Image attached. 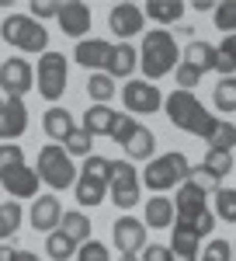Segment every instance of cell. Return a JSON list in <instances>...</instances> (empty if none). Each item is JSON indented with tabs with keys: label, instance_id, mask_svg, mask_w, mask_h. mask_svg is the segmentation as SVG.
Returning <instances> with one entry per match:
<instances>
[{
	"label": "cell",
	"instance_id": "8992f818",
	"mask_svg": "<svg viewBox=\"0 0 236 261\" xmlns=\"http://www.w3.org/2000/svg\"><path fill=\"white\" fill-rule=\"evenodd\" d=\"M66 77H70V66H66V56L63 53H45L35 63V91H39L45 101L56 105L66 91Z\"/></svg>",
	"mask_w": 236,
	"mask_h": 261
},
{
	"label": "cell",
	"instance_id": "8fae6325",
	"mask_svg": "<svg viewBox=\"0 0 236 261\" xmlns=\"http://www.w3.org/2000/svg\"><path fill=\"white\" fill-rule=\"evenodd\" d=\"M108 28L118 39H132L139 32H146V14H142L139 4H118L108 11Z\"/></svg>",
	"mask_w": 236,
	"mask_h": 261
},
{
	"label": "cell",
	"instance_id": "d6a6232c",
	"mask_svg": "<svg viewBox=\"0 0 236 261\" xmlns=\"http://www.w3.org/2000/svg\"><path fill=\"white\" fill-rule=\"evenodd\" d=\"M91 143H94V136H91L83 125H77V129L63 140V150H66L70 157H83V161H87V157H91Z\"/></svg>",
	"mask_w": 236,
	"mask_h": 261
},
{
	"label": "cell",
	"instance_id": "484cf974",
	"mask_svg": "<svg viewBox=\"0 0 236 261\" xmlns=\"http://www.w3.org/2000/svg\"><path fill=\"white\" fill-rule=\"evenodd\" d=\"M59 230H63V233H66V237H70L73 244H77V247L91 241V220H87L83 213H77V209H73V213H63V223H59Z\"/></svg>",
	"mask_w": 236,
	"mask_h": 261
},
{
	"label": "cell",
	"instance_id": "74e56055",
	"mask_svg": "<svg viewBox=\"0 0 236 261\" xmlns=\"http://www.w3.org/2000/svg\"><path fill=\"white\" fill-rule=\"evenodd\" d=\"M201 70H195V66H188V63H177L174 70V81H177V91H191L195 84H201Z\"/></svg>",
	"mask_w": 236,
	"mask_h": 261
},
{
	"label": "cell",
	"instance_id": "52a82bcc",
	"mask_svg": "<svg viewBox=\"0 0 236 261\" xmlns=\"http://www.w3.org/2000/svg\"><path fill=\"white\" fill-rule=\"evenodd\" d=\"M108 199L118 209H136L142 199V181L132 161H111V178H108Z\"/></svg>",
	"mask_w": 236,
	"mask_h": 261
},
{
	"label": "cell",
	"instance_id": "7a4b0ae2",
	"mask_svg": "<svg viewBox=\"0 0 236 261\" xmlns=\"http://www.w3.org/2000/svg\"><path fill=\"white\" fill-rule=\"evenodd\" d=\"M181 63V49H177L174 35L167 28H153L142 35V45H139V66L146 73V81H160L167 77L170 70H177Z\"/></svg>",
	"mask_w": 236,
	"mask_h": 261
},
{
	"label": "cell",
	"instance_id": "bcb514c9",
	"mask_svg": "<svg viewBox=\"0 0 236 261\" xmlns=\"http://www.w3.org/2000/svg\"><path fill=\"white\" fill-rule=\"evenodd\" d=\"M118 261H139V258H118Z\"/></svg>",
	"mask_w": 236,
	"mask_h": 261
},
{
	"label": "cell",
	"instance_id": "603a6c76",
	"mask_svg": "<svg viewBox=\"0 0 236 261\" xmlns=\"http://www.w3.org/2000/svg\"><path fill=\"white\" fill-rule=\"evenodd\" d=\"M115 119H118L115 108H108V105H91V108L83 112V129H87L91 136H108L111 125H115Z\"/></svg>",
	"mask_w": 236,
	"mask_h": 261
},
{
	"label": "cell",
	"instance_id": "ab89813d",
	"mask_svg": "<svg viewBox=\"0 0 236 261\" xmlns=\"http://www.w3.org/2000/svg\"><path fill=\"white\" fill-rule=\"evenodd\" d=\"M77 261H108V247H104L101 241H87V244H80Z\"/></svg>",
	"mask_w": 236,
	"mask_h": 261
},
{
	"label": "cell",
	"instance_id": "1f68e13d",
	"mask_svg": "<svg viewBox=\"0 0 236 261\" xmlns=\"http://www.w3.org/2000/svg\"><path fill=\"white\" fill-rule=\"evenodd\" d=\"M236 146V125L229 119H219L216 129H212V136H209V150H226V153H233Z\"/></svg>",
	"mask_w": 236,
	"mask_h": 261
},
{
	"label": "cell",
	"instance_id": "9a60e30c",
	"mask_svg": "<svg viewBox=\"0 0 236 261\" xmlns=\"http://www.w3.org/2000/svg\"><path fill=\"white\" fill-rule=\"evenodd\" d=\"M28 220H32V226H35V230L52 233V230H59V223H63V205H59L56 195H39V199L32 202Z\"/></svg>",
	"mask_w": 236,
	"mask_h": 261
},
{
	"label": "cell",
	"instance_id": "7bdbcfd3",
	"mask_svg": "<svg viewBox=\"0 0 236 261\" xmlns=\"http://www.w3.org/2000/svg\"><path fill=\"white\" fill-rule=\"evenodd\" d=\"M139 254H142L139 261H174V258H170V247H167V244H146Z\"/></svg>",
	"mask_w": 236,
	"mask_h": 261
},
{
	"label": "cell",
	"instance_id": "f35d334b",
	"mask_svg": "<svg viewBox=\"0 0 236 261\" xmlns=\"http://www.w3.org/2000/svg\"><path fill=\"white\" fill-rule=\"evenodd\" d=\"M188 181H191V185H198V188H201L205 195H209V192L216 195L219 188H222V185H219V178H212V174H209V171H205L201 164H198V167H191V174H188Z\"/></svg>",
	"mask_w": 236,
	"mask_h": 261
},
{
	"label": "cell",
	"instance_id": "e575fe53",
	"mask_svg": "<svg viewBox=\"0 0 236 261\" xmlns=\"http://www.w3.org/2000/svg\"><path fill=\"white\" fill-rule=\"evenodd\" d=\"M136 129H139V122L129 115V112H118V119H115V125H111V133H108V140L111 143H118V146H125V143L136 136Z\"/></svg>",
	"mask_w": 236,
	"mask_h": 261
},
{
	"label": "cell",
	"instance_id": "ba28073f",
	"mask_svg": "<svg viewBox=\"0 0 236 261\" xmlns=\"http://www.w3.org/2000/svg\"><path fill=\"white\" fill-rule=\"evenodd\" d=\"M122 101H125V112L136 119V115H153L163 108V94H160L157 84L150 81H129L122 87Z\"/></svg>",
	"mask_w": 236,
	"mask_h": 261
},
{
	"label": "cell",
	"instance_id": "5b68a950",
	"mask_svg": "<svg viewBox=\"0 0 236 261\" xmlns=\"http://www.w3.org/2000/svg\"><path fill=\"white\" fill-rule=\"evenodd\" d=\"M35 174H39L42 185H49L52 192H63V188H70V185H77V164L73 157L63 150V146H42L39 150V161H35Z\"/></svg>",
	"mask_w": 236,
	"mask_h": 261
},
{
	"label": "cell",
	"instance_id": "c3c4849f",
	"mask_svg": "<svg viewBox=\"0 0 236 261\" xmlns=\"http://www.w3.org/2000/svg\"><path fill=\"white\" fill-rule=\"evenodd\" d=\"M233 251H236V247H233Z\"/></svg>",
	"mask_w": 236,
	"mask_h": 261
},
{
	"label": "cell",
	"instance_id": "30bf717a",
	"mask_svg": "<svg viewBox=\"0 0 236 261\" xmlns=\"http://www.w3.org/2000/svg\"><path fill=\"white\" fill-rule=\"evenodd\" d=\"M111 237H115V247L122 251V258H136L146 247V223L136 220V216H122L111 226Z\"/></svg>",
	"mask_w": 236,
	"mask_h": 261
},
{
	"label": "cell",
	"instance_id": "7dc6e473",
	"mask_svg": "<svg viewBox=\"0 0 236 261\" xmlns=\"http://www.w3.org/2000/svg\"><path fill=\"white\" fill-rule=\"evenodd\" d=\"M0 108H4V98H0Z\"/></svg>",
	"mask_w": 236,
	"mask_h": 261
},
{
	"label": "cell",
	"instance_id": "ac0fdd59",
	"mask_svg": "<svg viewBox=\"0 0 236 261\" xmlns=\"http://www.w3.org/2000/svg\"><path fill=\"white\" fill-rule=\"evenodd\" d=\"M205 209H209V205H205V192H201L198 185H191V181H184V185L177 188V195H174V213L181 220H195Z\"/></svg>",
	"mask_w": 236,
	"mask_h": 261
},
{
	"label": "cell",
	"instance_id": "4316f807",
	"mask_svg": "<svg viewBox=\"0 0 236 261\" xmlns=\"http://www.w3.org/2000/svg\"><path fill=\"white\" fill-rule=\"evenodd\" d=\"M21 220H24V209H21L18 199L0 202V244L7 241V237H14V233H18Z\"/></svg>",
	"mask_w": 236,
	"mask_h": 261
},
{
	"label": "cell",
	"instance_id": "4dcf8cb0",
	"mask_svg": "<svg viewBox=\"0 0 236 261\" xmlns=\"http://www.w3.org/2000/svg\"><path fill=\"white\" fill-rule=\"evenodd\" d=\"M201 167L212 174V178H226L229 171H236V161H233V153H226V150H209L205 153V161H201Z\"/></svg>",
	"mask_w": 236,
	"mask_h": 261
},
{
	"label": "cell",
	"instance_id": "60d3db41",
	"mask_svg": "<svg viewBox=\"0 0 236 261\" xmlns=\"http://www.w3.org/2000/svg\"><path fill=\"white\" fill-rule=\"evenodd\" d=\"M201 261H233V247H229V241H212L209 247H205Z\"/></svg>",
	"mask_w": 236,
	"mask_h": 261
},
{
	"label": "cell",
	"instance_id": "ffe728a7",
	"mask_svg": "<svg viewBox=\"0 0 236 261\" xmlns=\"http://www.w3.org/2000/svg\"><path fill=\"white\" fill-rule=\"evenodd\" d=\"M181 63L209 73V70H216V45L212 42H201V39H191L184 45V53H181Z\"/></svg>",
	"mask_w": 236,
	"mask_h": 261
},
{
	"label": "cell",
	"instance_id": "5bb4252c",
	"mask_svg": "<svg viewBox=\"0 0 236 261\" xmlns=\"http://www.w3.org/2000/svg\"><path fill=\"white\" fill-rule=\"evenodd\" d=\"M28 129V105L24 98H7L0 108V140H18L21 133Z\"/></svg>",
	"mask_w": 236,
	"mask_h": 261
},
{
	"label": "cell",
	"instance_id": "836d02e7",
	"mask_svg": "<svg viewBox=\"0 0 236 261\" xmlns=\"http://www.w3.org/2000/svg\"><path fill=\"white\" fill-rule=\"evenodd\" d=\"M212 101L219 112H236V77H222L212 91Z\"/></svg>",
	"mask_w": 236,
	"mask_h": 261
},
{
	"label": "cell",
	"instance_id": "3957f363",
	"mask_svg": "<svg viewBox=\"0 0 236 261\" xmlns=\"http://www.w3.org/2000/svg\"><path fill=\"white\" fill-rule=\"evenodd\" d=\"M0 39L21 53H32V56L49 53V28H42L32 14H7L0 24Z\"/></svg>",
	"mask_w": 236,
	"mask_h": 261
},
{
	"label": "cell",
	"instance_id": "2e32d148",
	"mask_svg": "<svg viewBox=\"0 0 236 261\" xmlns=\"http://www.w3.org/2000/svg\"><path fill=\"white\" fill-rule=\"evenodd\" d=\"M108 53H111V42L83 39V42H77V49H73V60H77L83 70H91V73H104V66H108Z\"/></svg>",
	"mask_w": 236,
	"mask_h": 261
},
{
	"label": "cell",
	"instance_id": "9c48e42d",
	"mask_svg": "<svg viewBox=\"0 0 236 261\" xmlns=\"http://www.w3.org/2000/svg\"><path fill=\"white\" fill-rule=\"evenodd\" d=\"M0 87L7 98H24L32 87H35V70L32 63L21 60V56H11L7 63H0Z\"/></svg>",
	"mask_w": 236,
	"mask_h": 261
},
{
	"label": "cell",
	"instance_id": "8d00e7d4",
	"mask_svg": "<svg viewBox=\"0 0 236 261\" xmlns=\"http://www.w3.org/2000/svg\"><path fill=\"white\" fill-rule=\"evenodd\" d=\"M216 216L226 223H236V188H219L216 192Z\"/></svg>",
	"mask_w": 236,
	"mask_h": 261
},
{
	"label": "cell",
	"instance_id": "44dd1931",
	"mask_svg": "<svg viewBox=\"0 0 236 261\" xmlns=\"http://www.w3.org/2000/svg\"><path fill=\"white\" fill-rule=\"evenodd\" d=\"M42 129H45V136L49 140H66L73 129H77V122H73V115L66 112V108H59V105H52L45 115H42Z\"/></svg>",
	"mask_w": 236,
	"mask_h": 261
},
{
	"label": "cell",
	"instance_id": "d590c367",
	"mask_svg": "<svg viewBox=\"0 0 236 261\" xmlns=\"http://www.w3.org/2000/svg\"><path fill=\"white\" fill-rule=\"evenodd\" d=\"M212 18H216V28L222 32V35H236V0H222V4H216Z\"/></svg>",
	"mask_w": 236,
	"mask_h": 261
},
{
	"label": "cell",
	"instance_id": "f6af8a7d",
	"mask_svg": "<svg viewBox=\"0 0 236 261\" xmlns=\"http://www.w3.org/2000/svg\"><path fill=\"white\" fill-rule=\"evenodd\" d=\"M195 11H216V4L212 0H195Z\"/></svg>",
	"mask_w": 236,
	"mask_h": 261
},
{
	"label": "cell",
	"instance_id": "d6986e66",
	"mask_svg": "<svg viewBox=\"0 0 236 261\" xmlns=\"http://www.w3.org/2000/svg\"><path fill=\"white\" fill-rule=\"evenodd\" d=\"M73 188H77V202L80 205H91V209L101 205L104 195H108V181L98 178V174H87V171L77 174V185H73Z\"/></svg>",
	"mask_w": 236,
	"mask_h": 261
},
{
	"label": "cell",
	"instance_id": "4fadbf2b",
	"mask_svg": "<svg viewBox=\"0 0 236 261\" xmlns=\"http://www.w3.org/2000/svg\"><path fill=\"white\" fill-rule=\"evenodd\" d=\"M39 174H35V167H28V164H21V167H11V171H4L0 174V188H7V195H14V199H35L39 195Z\"/></svg>",
	"mask_w": 236,
	"mask_h": 261
},
{
	"label": "cell",
	"instance_id": "ee69618b",
	"mask_svg": "<svg viewBox=\"0 0 236 261\" xmlns=\"http://www.w3.org/2000/svg\"><path fill=\"white\" fill-rule=\"evenodd\" d=\"M14 261H42V258H39V254H32V251H21V247H18V251H14Z\"/></svg>",
	"mask_w": 236,
	"mask_h": 261
},
{
	"label": "cell",
	"instance_id": "277c9868",
	"mask_svg": "<svg viewBox=\"0 0 236 261\" xmlns=\"http://www.w3.org/2000/svg\"><path fill=\"white\" fill-rule=\"evenodd\" d=\"M188 174H191V161L184 153L170 150V153H160V157H153L146 164V171L139 174V181L150 192H170V188H181L188 181Z\"/></svg>",
	"mask_w": 236,
	"mask_h": 261
},
{
	"label": "cell",
	"instance_id": "83f0119b",
	"mask_svg": "<svg viewBox=\"0 0 236 261\" xmlns=\"http://www.w3.org/2000/svg\"><path fill=\"white\" fill-rule=\"evenodd\" d=\"M118 84L108 77V73H91L87 77V98L94 101V105H108V101L115 98Z\"/></svg>",
	"mask_w": 236,
	"mask_h": 261
},
{
	"label": "cell",
	"instance_id": "b9f144b4",
	"mask_svg": "<svg viewBox=\"0 0 236 261\" xmlns=\"http://www.w3.org/2000/svg\"><path fill=\"white\" fill-rule=\"evenodd\" d=\"M59 7H63V4H59V0H32V18L39 21H45V18H56L59 14Z\"/></svg>",
	"mask_w": 236,
	"mask_h": 261
},
{
	"label": "cell",
	"instance_id": "f1b7e54d",
	"mask_svg": "<svg viewBox=\"0 0 236 261\" xmlns=\"http://www.w3.org/2000/svg\"><path fill=\"white\" fill-rule=\"evenodd\" d=\"M216 70L222 77L236 73V35H222V42L216 45Z\"/></svg>",
	"mask_w": 236,
	"mask_h": 261
},
{
	"label": "cell",
	"instance_id": "7402d4cb",
	"mask_svg": "<svg viewBox=\"0 0 236 261\" xmlns=\"http://www.w3.org/2000/svg\"><path fill=\"white\" fill-rule=\"evenodd\" d=\"M177 213H174V202L167 199V195H153V199L146 202V226H153V230H163V226H174Z\"/></svg>",
	"mask_w": 236,
	"mask_h": 261
},
{
	"label": "cell",
	"instance_id": "7c38bea8",
	"mask_svg": "<svg viewBox=\"0 0 236 261\" xmlns=\"http://www.w3.org/2000/svg\"><path fill=\"white\" fill-rule=\"evenodd\" d=\"M56 21H59V28H63V35L83 42V35L91 32V7H87L83 0H66V4L59 7Z\"/></svg>",
	"mask_w": 236,
	"mask_h": 261
},
{
	"label": "cell",
	"instance_id": "d4e9b609",
	"mask_svg": "<svg viewBox=\"0 0 236 261\" xmlns=\"http://www.w3.org/2000/svg\"><path fill=\"white\" fill-rule=\"evenodd\" d=\"M125 153H129V161H153V153H157V136H153L146 125H139L136 136L125 143Z\"/></svg>",
	"mask_w": 236,
	"mask_h": 261
},
{
	"label": "cell",
	"instance_id": "f546056e",
	"mask_svg": "<svg viewBox=\"0 0 236 261\" xmlns=\"http://www.w3.org/2000/svg\"><path fill=\"white\" fill-rule=\"evenodd\" d=\"M45 254L52 261H66V258L77 254V244L70 241L63 230H52V233H45Z\"/></svg>",
	"mask_w": 236,
	"mask_h": 261
},
{
	"label": "cell",
	"instance_id": "cb8c5ba5",
	"mask_svg": "<svg viewBox=\"0 0 236 261\" xmlns=\"http://www.w3.org/2000/svg\"><path fill=\"white\" fill-rule=\"evenodd\" d=\"M142 14L150 21H157V24H177L184 18V4L181 0H150Z\"/></svg>",
	"mask_w": 236,
	"mask_h": 261
},
{
	"label": "cell",
	"instance_id": "e0dca14e",
	"mask_svg": "<svg viewBox=\"0 0 236 261\" xmlns=\"http://www.w3.org/2000/svg\"><path fill=\"white\" fill-rule=\"evenodd\" d=\"M139 66V49H132L129 42H118L111 45V53H108V66H104V73L111 77V81H125V77H132Z\"/></svg>",
	"mask_w": 236,
	"mask_h": 261
},
{
	"label": "cell",
	"instance_id": "6da1fadb",
	"mask_svg": "<svg viewBox=\"0 0 236 261\" xmlns=\"http://www.w3.org/2000/svg\"><path fill=\"white\" fill-rule=\"evenodd\" d=\"M163 108H167V119L174 129H184V133H191L198 140L209 143L212 136V129H216V115L195 98V91H170L167 98H163Z\"/></svg>",
	"mask_w": 236,
	"mask_h": 261
}]
</instances>
